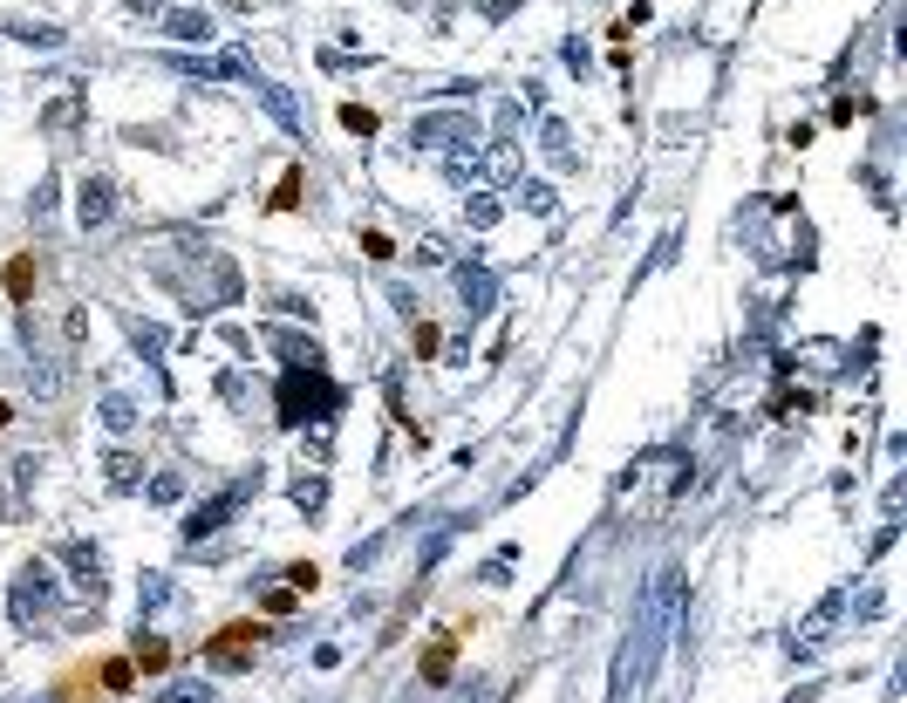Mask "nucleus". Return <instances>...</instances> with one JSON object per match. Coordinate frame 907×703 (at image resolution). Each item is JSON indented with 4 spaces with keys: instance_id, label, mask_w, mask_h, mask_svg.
Here are the masks:
<instances>
[{
    "instance_id": "22",
    "label": "nucleus",
    "mask_w": 907,
    "mask_h": 703,
    "mask_svg": "<svg viewBox=\"0 0 907 703\" xmlns=\"http://www.w3.org/2000/svg\"><path fill=\"white\" fill-rule=\"evenodd\" d=\"M546 151L560 157V164H567V157H573V151H567V130H560V123H546Z\"/></svg>"
},
{
    "instance_id": "16",
    "label": "nucleus",
    "mask_w": 907,
    "mask_h": 703,
    "mask_svg": "<svg viewBox=\"0 0 907 703\" xmlns=\"http://www.w3.org/2000/svg\"><path fill=\"white\" fill-rule=\"evenodd\" d=\"M110 485H137V458L130 451H110Z\"/></svg>"
},
{
    "instance_id": "9",
    "label": "nucleus",
    "mask_w": 907,
    "mask_h": 703,
    "mask_svg": "<svg viewBox=\"0 0 907 703\" xmlns=\"http://www.w3.org/2000/svg\"><path fill=\"white\" fill-rule=\"evenodd\" d=\"M492 294H498L492 274H471V267H464V308H471V314H485V308H492Z\"/></svg>"
},
{
    "instance_id": "1",
    "label": "nucleus",
    "mask_w": 907,
    "mask_h": 703,
    "mask_svg": "<svg viewBox=\"0 0 907 703\" xmlns=\"http://www.w3.org/2000/svg\"><path fill=\"white\" fill-rule=\"evenodd\" d=\"M341 403V390L335 383H321V369H294V376H287V383H280V417H287V424H301V417H328V410H335Z\"/></svg>"
},
{
    "instance_id": "8",
    "label": "nucleus",
    "mask_w": 907,
    "mask_h": 703,
    "mask_svg": "<svg viewBox=\"0 0 907 703\" xmlns=\"http://www.w3.org/2000/svg\"><path fill=\"white\" fill-rule=\"evenodd\" d=\"M164 28H171L178 41H212V21H205V14H191V7H178V14H171Z\"/></svg>"
},
{
    "instance_id": "14",
    "label": "nucleus",
    "mask_w": 907,
    "mask_h": 703,
    "mask_svg": "<svg viewBox=\"0 0 907 703\" xmlns=\"http://www.w3.org/2000/svg\"><path fill=\"white\" fill-rule=\"evenodd\" d=\"M28 280H35V260H7V294H14V301L28 294Z\"/></svg>"
},
{
    "instance_id": "4",
    "label": "nucleus",
    "mask_w": 907,
    "mask_h": 703,
    "mask_svg": "<svg viewBox=\"0 0 907 703\" xmlns=\"http://www.w3.org/2000/svg\"><path fill=\"white\" fill-rule=\"evenodd\" d=\"M110 212H116V185L110 178H89L82 185V226H103Z\"/></svg>"
},
{
    "instance_id": "13",
    "label": "nucleus",
    "mask_w": 907,
    "mask_h": 703,
    "mask_svg": "<svg viewBox=\"0 0 907 703\" xmlns=\"http://www.w3.org/2000/svg\"><path fill=\"white\" fill-rule=\"evenodd\" d=\"M294 205H301V171H287L280 192H273V212H294Z\"/></svg>"
},
{
    "instance_id": "12",
    "label": "nucleus",
    "mask_w": 907,
    "mask_h": 703,
    "mask_svg": "<svg viewBox=\"0 0 907 703\" xmlns=\"http://www.w3.org/2000/svg\"><path fill=\"white\" fill-rule=\"evenodd\" d=\"M321 499H328L321 478H301V485H294V506H301V512H321Z\"/></svg>"
},
{
    "instance_id": "7",
    "label": "nucleus",
    "mask_w": 907,
    "mask_h": 703,
    "mask_svg": "<svg viewBox=\"0 0 907 703\" xmlns=\"http://www.w3.org/2000/svg\"><path fill=\"white\" fill-rule=\"evenodd\" d=\"M164 663H171V642H164V635H137V663H130V669H144V676H157Z\"/></svg>"
},
{
    "instance_id": "6",
    "label": "nucleus",
    "mask_w": 907,
    "mask_h": 703,
    "mask_svg": "<svg viewBox=\"0 0 907 703\" xmlns=\"http://www.w3.org/2000/svg\"><path fill=\"white\" fill-rule=\"evenodd\" d=\"M451 663H457V642H451V635H437L430 656H423V683H451Z\"/></svg>"
},
{
    "instance_id": "23",
    "label": "nucleus",
    "mask_w": 907,
    "mask_h": 703,
    "mask_svg": "<svg viewBox=\"0 0 907 703\" xmlns=\"http://www.w3.org/2000/svg\"><path fill=\"white\" fill-rule=\"evenodd\" d=\"M7 417H14V410H7V403H0V424H7Z\"/></svg>"
},
{
    "instance_id": "5",
    "label": "nucleus",
    "mask_w": 907,
    "mask_h": 703,
    "mask_svg": "<svg viewBox=\"0 0 907 703\" xmlns=\"http://www.w3.org/2000/svg\"><path fill=\"white\" fill-rule=\"evenodd\" d=\"M246 82H253V89L266 96V110H273V117L287 123V130H301V110H294V96H287L280 82H266V76H246Z\"/></svg>"
},
{
    "instance_id": "11",
    "label": "nucleus",
    "mask_w": 907,
    "mask_h": 703,
    "mask_svg": "<svg viewBox=\"0 0 907 703\" xmlns=\"http://www.w3.org/2000/svg\"><path fill=\"white\" fill-rule=\"evenodd\" d=\"M76 117H82V103H76V96H62V103H48V117H41V123H48V130H69Z\"/></svg>"
},
{
    "instance_id": "21",
    "label": "nucleus",
    "mask_w": 907,
    "mask_h": 703,
    "mask_svg": "<svg viewBox=\"0 0 907 703\" xmlns=\"http://www.w3.org/2000/svg\"><path fill=\"white\" fill-rule=\"evenodd\" d=\"M362 253H369V260H389L396 246H389V233H362Z\"/></svg>"
},
{
    "instance_id": "17",
    "label": "nucleus",
    "mask_w": 907,
    "mask_h": 703,
    "mask_svg": "<svg viewBox=\"0 0 907 703\" xmlns=\"http://www.w3.org/2000/svg\"><path fill=\"white\" fill-rule=\"evenodd\" d=\"M130 676H137L130 663H103V690H116V697H123V690H130Z\"/></svg>"
},
{
    "instance_id": "18",
    "label": "nucleus",
    "mask_w": 907,
    "mask_h": 703,
    "mask_svg": "<svg viewBox=\"0 0 907 703\" xmlns=\"http://www.w3.org/2000/svg\"><path fill=\"white\" fill-rule=\"evenodd\" d=\"M178 492H185V485H178V471H164V478H151V499H157V506H171Z\"/></svg>"
},
{
    "instance_id": "24",
    "label": "nucleus",
    "mask_w": 907,
    "mask_h": 703,
    "mask_svg": "<svg viewBox=\"0 0 907 703\" xmlns=\"http://www.w3.org/2000/svg\"><path fill=\"white\" fill-rule=\"evenodd\" d=\"M0 512H7V485H0Z\"/></svg>"
},
{
    "instance_id": "10",
    "label": "nucleus",
    "mask_w": 907,
    "mask_h": 703,
    "mask_svg": "<svg viewBox=\"0 0 907 703\" xmlns=\"http://www.w3.org/2000/svg\"><path fill=\"white\" fill-rule=\"evenodd\" d=\"M69 567H76V581L89 587V594H103V574H96V567H103V560H96V553H89V547H69Z\"/></svg>"
},
{
    "instance_id": "20",
    "label": "nucleus",
    "mask_w": 907,
    "mask_h": 703,
    "mask_svg": "<svg viewBox=\"0 0 907 703\" xmlns=\"http://www.w3.org/2000/svg\"><path fill=\"white\" fill-rule=\"evenodd\" d=\"M512 171H519V151H512V144H498V151H492V178H512Z\"/></svg>"
},
{
    "instance_id": "3",
    "label": "nucleus",
    "mask_w": 907,
    "mask_h": 703,
    "mask_svg": "<svg viewBox=\"0 0 907 703\" xmlns=\"http://www.w3.org/2000/svg\"><path fill=\"white\" fill-rule=\"evenodd\" d=\"M253 649H260V628H253V622H226L212 642H205V656H212V663H226V669L253 663Z\"/></svg>"
},
{
    "instance_id": "2",
    "label": "nucleus",
    "mask_w": 907,
    "mask_h": 703,
    "mask_svg": "<svg viewBox=\"0 0 907 703\" xmlns=\"http://www.w3.org/2000/svg\"><path fill=\"white\" fill-rule=\"evenodd\" d=\"M48 601H55V581H48V567H41V560H28V567H21V581H14V622H35V615H48Z\"/></svg>"
},
{
    "instance_id": "15",
    "label": "nucleus",
    "mask_w": 907,
    "mask_h": 703,
    "mask_svg": "<svg viewBox=\"0 0 907 703\" xmlns=\"http://www.w3.org/2000/svg\"><path fill=\"white\" fill-rule=\"evenodd\" d=\"M103 424H110V430H130V424H137V410H130L123 396H110V403H103Z\"/></svg>"
},
{
    "instance_id": "19",
    "label": "nucleus",
    "mask_w": 907,
    "mask_h": 703,
    "mask_svg": "<svg viewBox=\"0 0 907 703\" xmlns=\"http://www.w3.org/2000/svg\"><path fill=\"white\" fill-rule=\"evenodd\" d=\"M341 123H348V130H355V137H369V130H376V117H369V110H362V103H348V110H341Z\"/></svg>"
}]
</instances>
